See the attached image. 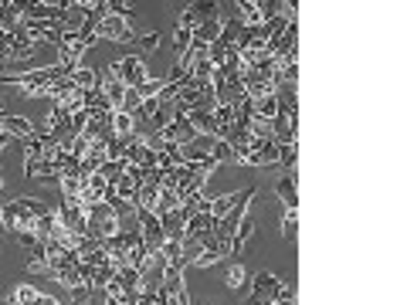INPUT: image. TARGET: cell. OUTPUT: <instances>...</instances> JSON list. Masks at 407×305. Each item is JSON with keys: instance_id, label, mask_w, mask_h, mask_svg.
<instances>
[{"instance_id": "1", "label": "cell", "mask_w": 407, "mask_h": 305, "mask_svg": "<svg viewBox=\"0 0 407 305\" xmlns=\"http://www.w3.org/2000/svg\"><path fill=\"white\" fill-rule=\"evenodd\" d=\"M48 210L51 207L41 204V200H14V204L0 207V224L10 230V234H24V230L34 234V224H38Z\"/></svg>"}, {"instance_id": "2", "label": "cell", "mask_w": 407, "mask_h": 305, "mask_svg": "<svg viewBox=\"0 0 407 305\" xmlns=\"http://www.w3.org/2000/svg\"><path fill=\"white\" fill-rule=\"evenodd\" d=\"M99 38L95 35V24H81L79 31H65L61 35V44H58V51H61V65H72V68H79V58L92 48V41Z\"/></svg>"}, {"instance_id": "3", "label": "cell", "mask_w": 407, "mask_h": 305, "mask_svg": "<svg viewBox=\"0 0 407 305\" xmlns=\"http://www.w3.org/2000/svg\"><path fill=\"white\" fill-rule=\"evenodd\" d=\"M85 221H88V237L106 241V237H116V234H119V214H116L109 204L88 207V210H85Z\"/></svg>"}, {"instance_id": "4", "label": "cell", "mask_w": 407, "mask_h": 305, "mask_svg": "<svg viewBox=\"0 0 407 305\" xmlns=\"http://www.w3.org/2000/svg\"><path fill=\"white\" fill-rule=\"evenodd\" d=\"M109 72L119 78L126 88H139V85H146V81H150V72H146V65H143V58H139V55H126V58H119Z\"/></svg>"}, {"instance_id": "5", "label": "cell", "mask_w": 407, "mask_h": 305, "mask_svg": "<svg viewBox=\"0 0 407 305\" xmlns=\"http://www.w3.org/2000/svg\"><path fill=\"white\" fill-rule=\"evenodd\" d=\"M34 51V35H28L24 28H14L7 35H0V61L10 58H28Z\"/></svg>"}, {"instance_id": "6", "label": "cell", "mask_w": 407, "mask_h": 305, "mask_svg": "<svg viewBox=\"0 0 407 305\" xmlns=\"http://www.w3.org/2000/svg\"><path fill=\"white\" fill-rule=\"evenodd\" d=\"M54 221H58L65 230H72L75 237H88V221H85V210H81L79 204H72V200H61V204H58Z\"/></svg>"}, {"instance_id": "7", "label": "cell", "mask_w": 407, "mask_h": 305, "mask_svg": "<svg viewBox=\"0 0 407 305\" xmlns=\"http://www.w3.org/2000/svg\"><path fill=\"white\" fill-rule=\"evenodd\" d=\"M279 288H282V282L272 271H258L255 285H251V305H272L279 299Z\"/></svg>"}, {"instance_id": "8", "label": "cell", "mask_w": 407, "mask_h": 305, "mask_svg": "<svg viewBox=\"0 0 407 305\" xmlns=\"http://www.w3.org/2000/svg\"><path fill=\"white\" fill-rule=\"evenodd\" d=\"M217 14H221V10H217V3H214V0H201V3H190V7H187V10L180 14V28L194 35V31L201 28L204 21H214Z\"/></svg>"}, {"instance_id": "9", "label": "cell", "mask_w": 407, "mask_h": 305, "mask_svg": "<svg viewBox=\"0 0 407 305\" xmlns=\"http://www.w3.org/2000/svg\"><path fill=\"white\" fill-rule=\"evenodd\" d=\"M204 180H207V170H204L201 163H183L177 170V197L204 190Z\"/></svg>"}, {"instance_id": "10", "label": "cell", "mask_w": 407, "mask_h": 305, "mask_svg": "<svg viewBox=\"0 0 407 305\" xmlns=\"http://www.w3.org/2000/svg\"><path fill=\"white\" fill-rule=\"evenodd\" d=\"M136 217H139V234H143V241H146V248L150 251H160L163 248V224H160V217L153 214V210H139L136 207Z\"/></svg>"}, {"instance_id": "11", "label": "cell", "mask_w": 407, "mask_h": 305, "mask_svg": "<svg viewBox=\"0 0 407 305\" xmlns=\"http://www.w3.org/2000/svg\"><path fill=\"white\" fill-rule=\"evenodd\" d=\"M95 35H102V38H109V41H136L132 28H129L122 17H116V14H106V17L95 24Z\"/></svg>"}, {"instance_id": "12", "label": "cell", "mask_w": 407, "mask_h": 305, "mask_svg": "<svg viewBox=\"0 0 407 305\" xmlns=\"http://www.w3.org/2000/svg\"><path fill=\"white\" fill-rule=\"evenodd\" d=\"M244 163H251V166L279 163V143H275V139H261V143H255V146H251V152L244 156Z\"/></svg>"}, {"instance_id": "13", "label": "cell", "mask_w": 407, "mask_h": 305, "mask_svg": "<svg viewBox=\"0 0 407 305\" xmlns=\"http://www.w3.org/2000/svg\"><path fill=\"white\" fill-rule=\"evenodd\" d=\"M217 38H221V14H217L214 21H204L201 28L194 31V44H204V48L217 44Z\"/></svg>"}, {"instance_id": "14", "label": "cell", "mask_w": 407, "mask_h": 305, "mask_svg": "<svg viewBox=\"0 0 407 305\" xmlns=\"http://www.w3.org/2000/svg\"><path fill=\"white\" fill-rule=\"evenodd\" d=\"M238 200H241V193H224V197H214V200H210V217H214V221L228 217V214L238 207Z\"/></svg>"}, {"instance_id": "15", "label": "cell", "mask_w": 407, "mask_h": 305, "mask_svg": "<svg viewBox=\"0 0 407 305\" xmlns=\"http://www.w3.org/2000/svg\"><path fill=\"white\" fill-rule=\"evenodd\" d=\"M238 7V21L244 28H261V10H258V0H244V3H235Z\"/></svg>"}, {"instance_id": "16", "label": "cell", "mask_w": 407, "mask_h": 305, "mask_svg": "<svg viewBox=\"0 0 407 305\" xmlns=\"http://www.w3.org/2000/svg\"><path fill=\"white\" fill-rule=\"evenodd\" d=\"M116 187V200H122V204H129V207H136V190H139V184L129 177V173H122L119 180L112 184Z\"/></svg>"}, {"instance_id": "17", "label": "cell", "mask_w": 407, "mask_h": 305, "mask_svg": "<svg viewBox=\"0 0 407 305\" xmlns=\"http://www.w3.org/2000/svg\"><path fill=\"white\" fill-rule=\"evenodd\" d=\"M279 197H282L285 210H299V197H295V177H292V173H285L282 180H279Z\"/></svg>"}, {"instance_id": "18", "label": "cell", "mask_w": 407, "mask_h": 305, "mask_svg": "<svg viewBox=\"0 0 407 305\" xmlns=\"http://www.w3.org/2000/svg\"><path fill=\"white\" fill-rule=\"evenodd\" d=\"M116 275H119V268L109 265V262H102V265L95 268V275H92V292H106V285H109Z\"/></svg>"}, {"instance_id": "19", "label": "cell", "mask_w": 407, "mask_h": 305, "mask_svg": "<svg viewBox=\"0 0 407 305\" xmlns=\"http://www.w3.org/2000/svg\"><path fill=\"white\" fill-rule=\"evenodd\" d=\"M136 207H139V210H153V214H157V207H160V190L143 184V187L136 190Z\"/></svg>"}, {"instance_id": "20", "label": "cell", "mask_w": 407, "mask_h": 305, "mask_svg": "<svg viewBox=\"0 0 407 305\" xmlns=\"http://www.w3.org/2000/svg\"><path fill=\"white\" fill-rule=\"evenodd\" d=\"M132 129H136L132 115H129V112H112V136H119V139H129V136H132Z\"/></svg>"}, {"instance_id": "21", "label": "cell", "mask_w": 407, "mask_h": 305, "mask_svg": "<svg viewBox=\"0 0 407 305\" xmlns=\"http://www.w3.org/2000/svg\"><path fill=\"white\" fill-rule=\"evenodd\" d=\"M95 173H99V177H102L106 184H116L122 173H126V163H122V159H106V163H102V166H99Z\"/></svg>"}, {"instance_id": "22", "label": "cell", "mask_w": 407, "mask_h": 305, "mask_svg": "<svg viewBox=\"0 0 407 305\" xmlns=\"http://www.w3.org/2000/svg\"><path fill=\"white\" fill-rule=\"evenodd\" d=\"M255 115L258 119H275L279 115V102H275V95H265V99H255Z\"/></svg>"}, {"instance_id": "23", "label": "cell", "mask_w": 407, "mask_h": 305, "mask_svg": "<svg viewBox=\"0 0 407 305\" xmlns=\"http://www.w3.org/2000/svg\"><path fill=\"white\" fill-rule=\"evenodd\" d=\"M72 81L79 85L81 92H92V88H99V75H95V72H88V68H75V72H72Z\"/></svg>"}, {"instance_id": "24", "label": "cell", "mask_w": 407, "mask_h": 305, "mask_svg": "<svg viewBox=\"0 0 407 305\" xmlns=\"http://www.w3.org/2000/svg\"><path fill=\"white\" fill-rule=\"evenodd\" d=\"M41 292L38 288H31V285H17L14 292H10V302H17V305H31L34 299H38Z\"/></svg>"}, {"instance_id": "25", "label": "cell", "mask_w": 407, "mask_h": 305, "mask_svg": "<svg viewBox=\"0 0 407 305\" xmlns=\"http://www.w3.org/2000/svg\"><path fill=\"white\" fill-rule=\"evenodd\" d=\"M122 152H126V139L109 136V139H106V159H122Z\"/></svg>"}, {"instance_id": "26", "label": "cell", "mask_w": 407, "mask_h": 305, "mask_svg": "<svg viewBox=\"0 0 407 305\" xmlns=\"http://www.w3.org/2000/svg\"><path fill=\"white\" fill-rule=\"evenodd\" d=\"M295 228H299V210H285V221H282L285 241H295Z\"/></svg>"}, {"instance_id": "27", "label": "cell", "mask_w": 407, "mask_h": 305, "mask_svg": "<svg viewBox=\"0 0 407 305\" xmlns=\"http://www.w3.org/2000/svg\"><path fill=\"white\" fill-rule=\"evenodd\" d=\"M28 268H48V251H44V244H38V248L28 251Z\"/></svg>"}, {"instance_id": "28", "label": "cell", "mask_w": 407, "mask_h": 305, "mask_svg": "<svg viewBox=\"0 0 407 305\" xmlns=\"http://www.w3.org/2000/svg\"><path fill=\"white\" fill-rule=\"evenodd\" d=\"M106 7H109V14H116L122 21L132 14V3H129V0H106Z\"/></svg>"}, {"instance_id": "29", "label": "cell", "mask_w": 407, "mask_h": 305, "mask_svg": "<svg viewBox=\"0 0 407 305\" xmlns=\"http://www.w3.org/2000/svg\"><path fill=\"white\" fill-rule=\"evenodd\" d=\"M190 41H194V35H190V31H183V28H177V35H173V44H177V55H187V48H190Z\"/></svg>"}, {"instance_id": "30", "label": "cell", "mask_w": 407, "mask_h": 305, "mask_svg": "<svg viewBox=\"0 0 407 305\" xmlns=\"http://www.w3.org/2000/svg\"><path fill=\"white\" fill-rule=\"evenodd\" d=\"M228 285H231V288H241L244 285V265L241 262L231 265V271H228Z\"/></svg>"}, {"instance_id": "31", "label": "cell", "mask_w": 407, "mask_h": 305, "mask_svg": "<svg viewBox=\"0 0 407 305\" xmlns=\"http://www.w3.org/2000/svg\"><path fill=\"white\" fill-rule=\"evenodd\" d=\"M279 163L292 173V170H295V146H279Z\"/></svg>"}, {"instance_id": "32", "label": "cell", "mask_w": 407, "mask_h": 305, "mask_svg": "<svg viewBox=\"0 0 407 305\" xmlns=\"http://www.w3.org/2000/svg\"><path fill=\"white\" fill-rule=\"evenodd\" d=\"M210 156H214V163H224V159H231L228 143H224V139H214V150H210Z\"/></svg>"}, {"instance_id": "33", "label": "cell", "mask_w": 407, "mask_h": 305, "mask_svg": "<svg viewBox=\"0 0 407 305\" xmlns=\"http://www.w3.org/2000/svg\"><path fill=\"white\" fill-rule=\"evenodd\" d=\"M157 44H160V35H157V31H146V35L139 38V48H143V51H153Z\"/></svg>"}, {"instance_id": "34", "label": "cell", "mask_w": 407, "mask_h": 305, "mask_svg": "<svg viewBox=\"0 0 407 305\" xmlns=\"http://www.w3.org/2000/svg\"><path fill=\"white\" fill-rule=\"evenodd\" d=\"M31 305H61V302H58V299H51V295H38Z\"/></svg>"}, {"instance_id": "35", "label": "cell", "mask_w": 407, "mask_h": 305, "mask_svg": "<svg viewBox=\"0 0 407 305\" xmlns=\"http://www.w3.org/2000/svg\"><path fill=\"white\" fill-rule=\"evenodd\" d=\"M0 190H3V177H0Z\"/></svg>"}]
</instances>
